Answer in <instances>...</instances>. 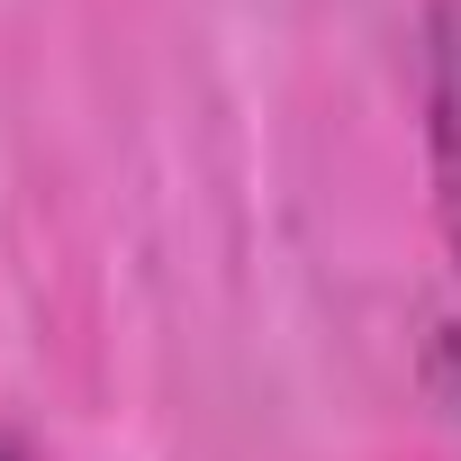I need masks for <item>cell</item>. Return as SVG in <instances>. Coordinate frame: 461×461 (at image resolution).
<instances>
[{"mask_svg": "<svg viewBox=\"0 0 461 461\" xmlns=\"http://www.w3.org/2000/svg\"><path fill=\"white\" fill-rule=\"evenodd\" d=\"M425 163H434V217L461 272V0H425Z\"/></svg>", "mask_w": 461, "mask_h": 461, "instance_id": "cell-1", "label": "cell"}, {"mask_svg": "<svg viewBox=\"0 0 461 461\" xmlns=\"http://www.w3.org/2000/svg\"><path fill=\"white\" fill-rule=\"evenodd\" d=\"M0 461H37V452H28V443H19V434H0Z\"/></svg>", "mask_w": 461, "mask_h": 461, "instance_id": "cell-2", "label": "cell"}]
</instances>
